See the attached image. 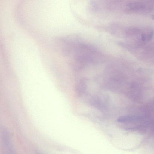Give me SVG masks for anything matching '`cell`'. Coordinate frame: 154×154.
<instances>
[{"label": "cell", "mask_w": 154, "mask_h": 154, "mask_svg": "<svg viewBox=\"0 0 154 154\" xmlns=\"http://www.w3.org/2000/svg\"><path fill=\"white\" fill-rule=\"evenodd\" d=\"M145 118L144 116L141 115H127L120 116L117 121L121 123H134L143 121Z\"/></svg>", "instance_id": "obj_1"}, {"label": "cell", "mask_w": 154, "mask_h": 154, "mask_svg": "<svg viewBox=\"0 0 154 154\" xmlns=\"http://www.w3.org/2000/svg\"><path fill=\"white\" fill-rule=\"evenodd\" d=\"M3 136V142L4 147L5 148H6L8 152H12L11 149L12 150V148L11 146V145L9 141V139L8 136L6 133L5 131V133L2 135Z\"/></svg>", "instance_id": "obj_2"}, {"label": "cell", "mask_w": 154, "mask_h": 154, "mask_svg": "<svg viewBox=\"0 0 154 154\" xmlns=\"http://www.w3.org/2000/svg\"><path fill=\"white\" fill-rule=\"evenodd\" d=\"M127 6L129 8L134 10L140 9L144 7L142 3L139 2L130 3L127 4Z\"/></svg>", "instance_id": "obj_3"}]
</instances>
